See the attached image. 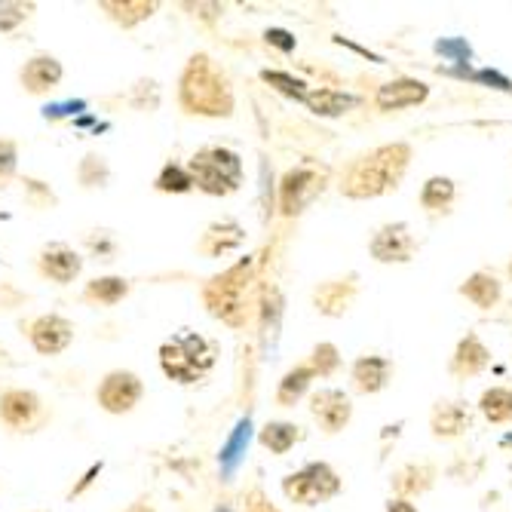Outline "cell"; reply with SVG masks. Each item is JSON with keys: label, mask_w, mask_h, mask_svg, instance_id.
<instances>
[{"label": "cell", "mask_w": 512, "mask_h": 512, "mask_svg": "<svg viewBox=\"0 0 512 512\" xmlns=\"http://www.w3.org/2000/svg\"><path fill=\"white\" fill-rule=\"evenodd\" d=\"M267 40H273L276 46H283L286 53H289V50H295V40H292L286 31H267Z\"/></svg>", "instance_id": "37"}, {"label": "cell", "mask_w": 512, "mask_h": 512, "mask_svg": "<svg viewBox=\"0 0 512 512\" xmlns=\"http://www.w3.org/2000/svg\"><path fill=\"white\" fill-rule=\"evenodd\" d=\"M142 396H145L142 378H138L135 371H126V368L108 371L99 384V390H96V399L108 414H129L138 402H142Z\"/></svg>", "instance_id": "8"}, {"label": "cell", "mask_w": 512, "mask_h": 512, "mask_svg": "<svg viewBox=\"0 0 512 512\" xmlns=\"http://www.w3.org/2000/svg\"><path fill=\"white\" fill-rule=\"evenodd\" d=\"M310 411L325 433H341L353 417V402L347 393L329 387V390H319L310 396Z\"/></svg>", "instance_id": "11"}, {"label": "cell", "mask_w": 512, "mask_h": 512, "mask_svg": "<svg viewBox=\"0 0 512 512\" xmlns=\"http://www.w3.org/2000/svg\"><path fill=\"white\" fill-rule=\"evenodd\" d=\"M304 105L319 117H341L350 108H356V96L341 92V89H307Z\"/></svg>", "instance_id": "22"}, {"label": "cell", "mask_w": 512, "mask_h": 512, "mask_svg": "<svg viewBox=\"0 0 512 512\" xmlns=\"http://www.w3.org/2000/svg\"><path fill=\"white\" fill-rule=\"evenodd\" d=\"M246 512H276V509L264 500L261 491H252V494L246 497Z\"/></svg>", "instance_id": "36"}, {"label": "cell", "mask_w": 512, "mask_h": 512, "mask_svg": "<svg viewBox=\"0 0 512 512\" xmlns=\"http://www.w3.org/2000/svg\"><path fill=\"white\" fill-rule=\"evenodd\" d=\"M368 252L378 264H408L417 255V240L411 237L408 224L393 221L378 227V234L368 243Z\"/></svg>", "instance_id": "9"}, {"label": "cell", "mask_w": 512, "mask_h": 512, "mask_svg": "<svg viewBox=\"0 0 512 512\" xmlns=\"http://www.w3.org/2000/svg\"><path fill=\"white\" fill-rule=\"evenodd\" d=\"M28 10L31 7H22V4H0V31H10L19 22H25L28 19Z\"/></svg>", "instance_id": "35"}, {"label": "cell", "mask_w": 512, "mask_h": 512, "mask_svg": "<svg viewBox=\"0 0 512 512\" xmlns=\"http://www.w3.org/2000/svg\"><path fill=\"white\" fill-rule=\"evenodd\" d=\"M215 344L197 332L178 335L163 341L160 347V368L166 371V378L178 384H197L200 378L209 375V368L215 365Z\"/></svg>", "instance_id": "5"}, {"label": "cell", "mask_w": 512, "mask_h": 512, "mask_svg": "<svg viewBox=\"0 0 512 512\" xmlns=\"http://www.w3.org/2000/svg\"><path fill=\"white\" fill-rule=\"evenodd\" d=\"M430 96V86L424 80H414V77H399L390 80L378 89V108L381 111H402V108H414V105H424Z\"/></svg>", "instance_id": "13"}, {"label": "cell", "mask_w": 512, "mask_h": 512, "mask_svg": "<svg viewBox=\"0 0 512 512\" xmlns=\"http://www.w3.org/2000/svg\"><path fill=\"white\" fill-rule=\"evenodd\" d=\"M178 102L197 117H230L234 114V89H230L227 74L206 53H194L178 80Z\"/></svg>", "instance_id": "2"}, {"label": "cell", "mask_w": 512, "mask_h": 512, "mask_svg": "<svg viewBox=\"0 0 512 512\" xmlns=\"http://www.w3.org/2000/svg\"><path fill=\"white\" fill-rule=\"evenodd\" d=\"M460 295L467 298L470 304H476L479 310H491L500 295H503V286H500V279L488 270H476L473 276L463 279V286H460Z\"/></svg>", "instance_id": "20"}, {"label": "cell", "mask_w": 512, "mask_h": 512, "mask_svg": "<svg viewBox=\"0 0 512 512\" xmlns=\"http://www.w3.org/2000/svg\"><path fill=\"white\" fill-rule=\"evenodd\" d=\"M479 411L488 424H509L512 421V390L509 387H491L479 399Z\"/></svg>", "instance_id": "28"}, {"label": "cell", "mask_w": 512, "mask_h": 512, "mask_svg": "<svg viewBox=\"0 0 512 512\" xmlns=\"http://www.w3.org/2000/svg\"><path fill=\"white\" fill-rule=\"evenodd\" d=\"M102 10H105L117 25L132 28V25H138V22L151 19L154 10H157V4H154V0H105Z\"/></svg>", "instance_id": "25"}, {"label": "cell", "mask_w": 512, "mask_h": 512, "mask_svg": "<svg viewBox=\"0 0 512 512\" xmlns=\"http://www.w3.org/2000/svg\"><path fill=\"white\" fill-rule=\"evenodd\" d=\"M325 188V169L319 166H298V169H289L283 175V184H279V209H283V215L295 218L298 212H304V206L319 197Z\"/></svg>", "instance_id": "7"}, {"label": "cell", "mask_w": 512, "mask_h": 512, "mask_svg": "<svg viewBox=\"0 0 512 512\" xmlns=\"http://www.w3.org/2000/svg\"><path fill=\"white\" fill-rule=\"evenodd\" d=\"M28 338H31V347L43 356H56L62 353L71 341H74V325L65 319V316H56V313H46L40 319L31 322L28 329Z\"/></svg>", "instance_id": "10"}, {"label": "cell", "mask_w": 512, "mask_h": 512, "mask_svg": "<svg viewBox=\"0 0 512 512\" xmlns=\"http://www.w3.org/2000/svg\"><path fill=\"white\" fill-rule=\"evenodd\" d=\"M313 381H316V375H313V368H310L307 362L289 368L286 375H283V381H279V387H276V405L292 408V405L310 390Z\"/></svg>", "instance_id": "24"}, {"label": "cell", "mask_w": 512, "mask_h": 512, "mask_svg": "<svg viewBox=\"0 0 512 512\" xmlns=\"http://www.w3.org/2000/svg\"><path fill=\"white\" fill-rule=\"evenodd\" d=\"M454 197H457V188L448 175H433L424 181V188H421V206L430 212H448Z\"/></svg>", "instance_id": "27"}, {"label": "cell", "mask_w": 512, "mask_h": 512, "mask_svg": "<svg viewBox=\"0 0 512 512\" xmlns=\"http://www.w3.org/2000/svg\"><path fill=\"white\" fill-rule=\"evenodd\" d=\"M338 491H341V476L322 460L304 463L298 473H289L283 479V494L292 503H301V506L325 503V500H332Z\"/></svg>", "instance_id": "6"}, {"label": "cell", "mask_w": 512, "mask_h": 512, "mask_svg": "<svg viewBox=\"0 0 512 512\" xmlns=\"http://www.w3.org/2000/svg\"><path fill=\"white\" fill-rule=\"evenodd\" d=\"M433 467H427V463H408V467H402L396 476H393V491L408 500V497H417V494H424L433 488Z\"/></svg>", "instance_id": "23"}, {"label": "cell", "mask_w": 512, "mask_h": 512, "mask_svg": "<svg viewBox=\"0 0 512 512\" xmlns=\"http://www.w3.org/2000/svg\"><path fill=\"white\" fill-rule=\"evenodd\" d=\"M307 365L313 368V375L329 378V375H335L338 365H341V353H338V347H335V344L322 341V344H316V347H313V353H310V362H307Z\"/></svg>", "instance_id": "31"}, {"label": "cell", "mask_w": 512, "mask_h": 512, "mask_svg": "<svg viewBox=\"0 0 512 512\" xmlns=\"http://www.w3.org/2000/svg\"><path fill=\"white\" fill-rule=\"evenodd\" d=\"M356 298V283L350 279H329V283H319L313 292V304L325 316H341Z\"/></svg>", "instance_id": "18"}, {"label": "cell", "mask_w": 512, "mask_h": 512, "mask_svg": "<svg viewBox=\"0 0 512 512\" xmlns=\"http://www.w3.org/2000/svg\"><path fill=\"white\" fill-rule=\"evenodd\" d=\"M37 267H40V273H43L46 279H53V283H59V286H68V283H74V279L80 276L83 258H80L71 246L53 243V246H46V249L40 252Z\"/></svg>", "instance_id": "12"}, {"label": "cell", "mask_w": 512, "mask_h": 512, "mask_svg": "<svg viewBox=\"0 0 512 512\" xmlns=\"http://www.w3.org/2000/svg\"><path fill=\"white\" fill-rule=\"evenodd\" d=\"M261 77H264V83H270L273 89H279V92H283V96H289V99L304 102V96H307V83L298 80V77H292V74H283V71H261Z\"/></svg>", "instance_id": "32"}, {"label": "cell", "mask_w": 512, "mask_h": 512, "mask_svg": "<svg viewBox=\"0 0 512 512\" xmlns=\"http://www.w3.org/2000/svg\"><path fill=\"white\" fill-rule=\"evenodd\" d=\"M390 375H393V362L387 356H359L350 368V378H353V387L365 396H375L381 393L387 384H390Z\"/></svg>", "instance_id": "17"}, {"label": "cell", "mask_w": 512, "mask_h": 512, "mask_svg": "<svg viewBox=\"0 0 512 512\" xmlns=\"http://www.w3.org/2000/svg\"><path fill=\"white\" fill-rule=\"evenodd\" d=\"M126 512H154V509H151L148 503H132V506H129Z\"/></svg>", "instance_id": "39"}, {"label": "cell", "mask_w": 512, "mask_h": 512, "mask_svg": "<svg viewBox=\"0 0 512 512\" xmlns=\"http://www.w3.org/2000/svg\"><path fill=\"white\" fill-rule=\"evenodd\" d=\"M488 362H491V350L482 344V338H479L476 332H467V335H463V338L457 341L448 368H451V375H454V378L467 381V378L482 375V371L488 368Z\"/></svg>", "instance_id": "14"}, {"label": "cell", "mask_w": 512, "mask_h": 512, "mask_svg": "<svg viewBox=\"0 0 512 512\" xmlns=\"http://www.w3.org/2000/svg\"><path fill=\"white\" fill-rule=\"evenodd\" d=\"M243 227L237 224V221H221V224H209L206 227V234H203V240L197 243V249L203 252V255H209V258H218V255H224V252H230V249H237L240 243H243Z\"/></svg>", "instance_id": "21"}, {"label": "cell", "mask_w": 512, "mask_h": 512, "mask_svg": "<svg viewBox=\"0 0 512 512\" xmlns=\"http://www.w3.org/2000/svg\"><path fill=\"white\" fill-rule=\"evenodd\" d=\"M16 163H19L16 142H10V138H0V181L13 178V172H16Z\"/></svg>", "instance_id": "34"}, {"label": "cell", "mask_w": 512, "mask_h": 512, "mask_svg": "<svg viewBox=\"0 0 512 512\" xmlns=\"http://www.w3.org/2000/svg\"><path fill=\"white\" fill-rule=\"evenodd\" d=\"M105 178H108V166H105L102 157L89 154V157L80 163V181L86 184V188H96V184H102Z\"/></svg>", "instance_id": "33"}, {"label": "cell", "mask_w": 512, "mask_h": 512, "mask_svg": "<svg viewBox=\"0 0 512 512\" xmlns=\"http://www.w3.org/2000/svg\"><path fill=\"white\" fill-rule=\"evenodd\" d=\"M411 163V145L393 142L356 157L341 178V194L350 200H375L396 191Z\"/></svg>", "instance_id": "1"}, {"label": "cell", "mask_w": 512, "mask_h": 512, "mask_svg": "<svg viewBox=\"0 0 512 512\" xmlns=\"http://www.w3.org/2000/svg\"><path fill=\"white\" fill-rule=\"evenodd\" d=\"M301 439L298 427L295 424H286V421H270L264 430H261V445L273 454H286L295 442Z\"/></svg>", "instance_id": "29"}, {"label": "cell", "mask_w": 512, "mask_h": 512, "mask_svg": "<svg viewBox=\"0 0 512 512\" xmlns=\"http://www.w3.org/2000/svg\"><path fill=\"white\" fill-rule=\"evenodd\" d=\"M387 512H417V506L411 500H402V497H393L387 503Z\"/></svg>", "instance_id": "38"}, {"label": "cell", "mask_w": 512, "mask_h": 512, "mask_svg": "<svg viewBox=\"0 0 512 512\" xmlns=\"http://www.w3.org/2000/svg\"><path fill=\"white\" fill-rule=\"evenodd\" d=\"M188 175L194 181V188H200L203 194L230 197V194H237L240 184H243V160L237 151H230V148L206 145L191 157Z\"/></svg>", "instance_id": "4"}, {"label": "cell", "mask_w": 512, "mask_h": 512, "mask_svg": "<svg viewBox=\"0 0 512 512\" xmlns=\"http://www.w3.org/2000/svg\"><path fill=\"white\" fill-rule=\"evenodd\" d=\"M430 427L436 439H454L473 427V417L460 402H439L430 414Z\"/></svg>", "instance_id": "19"}, {"label": "cell", "mask_w": 512, "mask_h": 512, "mask_svg": "<svg viewBox=\"0 0 512 512\" xmlns=\"http://www.w3.org/2000/svg\"><path fill=\"white\" fill-rule=\"evenodd\" d=\"M129 295V279L123 276H102V279H92V283H86L83 289V301L89 304H120L123 298Z\"/></svg>", "instance_id": "26"}, {"label": "cell", "mask_w": 512, "mask_h": 512, "mask_svg": "<svg viewBox=\"0 0 512 512\" xmlns=\"http://www.w3.org/2000/svg\"><path fill=\"white\" fill-rule=\"evenodd\" d=\"M255 279V261L240 258L234 267L212 276L203 286V304L206 310L221 319L230 329H243L249 319V289Z\"/></svg>", "instance_id": "3"}, {"label": "cell", "mask_w": 512, "mask_h": 512, "mask_svg": "<svg viewBox=\"0 0 512 512\" xmlns=\"http://www.w3.org/2000/svg\"><path fill=\"white\" fill-rule=\"evenodd\" d=\"M509 279H512V261H509Z\"/></svg>", "instance_id": "40"}, {"label": "cell", "mask_w": 512, "mask_h": 512, "mask_svg": "<svg viewBox=\"0 0 512 512\" xmlns=\"http://www.w3.org/2000/svg\"><path fill=\"white\" fill-rule=\"evenodd\" d=\"M40 417V399L31 390H7L0 396V421L10 430H28Z\"/></svg>", "instance_id": "16"}, {"label": "cell", "mask_w": 512, "mask_h": 512, "mask_svg": "<svg viewBox=\"0 0 512 512\" xmlns=\"http://www.w3.org/2000/svg\"><path fill=\"white\" fill-rule=\"evenodd\" d=\"M62 62L56 56H34L25 62V68L19 71V80L25 86V92H31V96H46V92H53L59 83H62Z\"/></svg>", "instance_id": "15"}, {"label": "cell", "mask_w": 512, "mask_h": 512, "mask_svg": "<svg viewBox=\"0 0 512 512\" xmlns=\"http://www.w3.org/2000/svg\"><path fill=\"white\" fill-rule=\"evenodd\" d=\"M154 188H157L160 194H188V191L194 188V181H191V175H188V169H184V166L169 163V166H163V172L157 175Z\"/></svg>", "instance_id": "30"}]
</instances>
